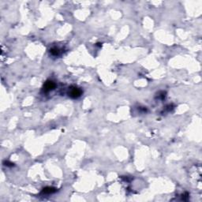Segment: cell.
<instances>
[{"mask_svg": "<svg viewBox=\"0 0 202 202\" xmlns=\"http://www.w3.org/2000/svg\"><path fill=\"white\" fill-rule=\"evenodd\" d=\"M81 95V90L76 87L71 88L70 92H69V96L72 98H78Z\"/></svg>", "mask_w": 202, "mask_h": 202, "instance_id": "cell-1", "label": "cell"}, {"mask_svg": "<svg viewBox=\"0 0 202 202\" xmlns=\"http://www.w3.org/2000/svg\"><path fill=\"white\" fill-rule=\"evenodd\" d=\"M55 87V84L51 81H47L45 85H44L43 89L45 92H49V91L54 89Z\"/></svg>", "mask_w": 202, "mask_h": 202, "instance_id": "cell-2", "label": "cell"}, {"mask_svg": "<svg viewBox=\"0 0 202 202\" xmlns=\"http://www.w3.org/2000/svg\"><path fill=\"white\" fill-rule=\"evenodd\" d=\"M55 189L51 188V187H47V188L43 189V194H50L54 193V192H55Z\"/></svg>", "mask_w": 202, "mask_h": 202, "instance_id": "cell-3", "label": "cell"}, {"mask_svg": "<svg viewBox=\"0 0 202 202\" xmlns=\"http://www.w3.org/2000/svg\"><path fill=\"white\" fill-rule=\"evenodd\" d=\"M51 52L52 55H57L59 51H58V49H57V48H53V49H51Z\"/></svg>", "mask_w": 202, "mask_h": 202, "instance_id": "cell-4", "label": "cell"}]
</instances>
